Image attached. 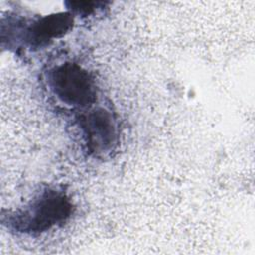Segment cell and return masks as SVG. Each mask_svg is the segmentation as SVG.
Returning a JSON list of instances; mask_svg holds the SVG:
<instances>
[{
	"mask_svg": "<svg viewBox=\"0 0 255 255\" xmlns=\"http://www.w3.org/2000/svg\"><path fill=\"white\" fill-rule=\"evenodd\" d=\"M73 208L71 199L63 190L48 187L23 208L3 214L2 222L12 231L36 235L64 223L72 215Z\"/></svg>",
	"mask_w": 255,
	"mask_h": 255,
	"instance_id": "1",
	"label": "cell"
},
{
	"mask_svg": "<svg viewBox=\"0 0 255 255\" xmlns=\"http://www.w3.org/2000/svg\"><path fill=\"white\" fill-rule=\"evenodd\" d=\"M74 25L73 14L63 12L40 17L28 23L21 17H14L6 32L8 48H29L39 50L48 46L54 39L66 35Z\"/></svg>",
	"mask_w": 255,
	"mask_h": 255,
	"instance_id": "2",
	"label": "cell"
},
{
	"mask_svg": "<svg viewBox=\"0 0 255 255\" xmlns=\"http://www.w3.org/2000/svg\"><path fill=\"white\" fill-rule=\"evenodd\" d=\"M48 86L63 104L73 108H90L97 100V86L92 75L80 65L65 62L48 73Z\"/></svg>",
	"mask_w": 255,
	"mask_h": 255,
	"instance_id": "3",
	"label": "cell"
},
{
	"mask_svg": "<svg viewBox=\"0 0 255 255\" xmlns=\"http://www.w3.org/2000/svg\"><path fill=\"white\" fill-rule=\"evenodd\" d=\"M77 122L90 153L105 155L116 148L119 141L118 125L109 110L101 107L89 109L78 116Z\"/></svg>",
	"mask_w": 255,
	"mask_h": 255,
	"instance_id": "4",
	"label": "cell"
},
{
	"mask_svg": "<svg viewBox=\"0 0 255 255\" xmlns=\"http://www.w3.org/2000/svg\"><path fill=\"white\" fill-rule=\"evenodd\" d=\"M104 2H94V1H86V2H66L67 8L70 9L73 13L88 16L93 14L97 9L105 6Z\"/></svg>",
	"mask_w": 255,
	"mask_h": 255,
	"instance_id": "5",
	"label": "cell"
}]
</instances>
